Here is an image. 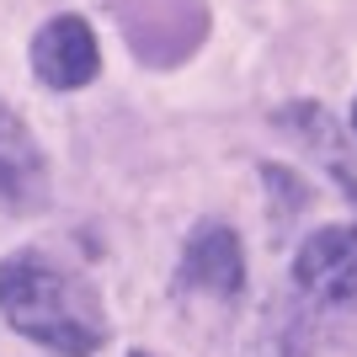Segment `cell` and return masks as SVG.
<instances>
[{
  "instance_id": "6da1fadb",
  "label": "cell",
  "mask_w": 357,
  "mask_h": 357,
  "mask_svg": "<svg viewBox=\"0 0 357 357\" xmlns=\"http://www.w3.org/2000/svg\"><path fill=\"white\" fill-rule=\"evenodd\" d=\"M0 310L22 336L54 347L64 357H86L102 347V314L96 298L80 283H70L64 272H54L38 256H16L0 261Z\"/></svg>"
},
{
  "instance_id": "7a4b0ae2",
  "label": "cell",
  "mask_w": 357,
  "mask_h": 357,
  "mask_svg": "<svg viewBox=\"0 0 357 357\" xmlns=\"http://www.w3.org/2000/svg\"><path fill=\"white\" fill-rule=\"evenodd\" d=\"M294 278H298V288L314 294L320 304H347V298H357V224L310 235L304 251H298V261H294Z\"/></svg>"
},
{
  "instance_id": "3957f363",
  "label": "cell",
  "mask_w": 357,
  "mask_h": 357,
  "mask_svg": "<svg viewBox=\"0 0 357 357\" xmlns=\"http://www.w3.org/2000/svg\"><path fill=\"white\" fill-rule=\"evenodd\" d=\"M96 64H102V54H96V38L80 16H54L32 38V70L54 91H75L86 80H96Z\"/></svg>"
},
{
  "instance_id": "277c9868",
  "label": "cell",
  "mask_w": 357,
  "mask_h": 357,
  "mask_svg": "<svg viewBox=\"0 0 357 357\" xmlns=\"http://www.w3.org/2000/svg\"><path fill=\"white\" fill-rule=\"evenodd\" d=\"M181 283L203 288V294H240L245 283V256H240L235 229L224 224H203L192 240H187V256H181Z\"/></svg>"
},
{
  "instance_id": "5b68a950",
  "label": "cell",
  "mask_w": 357,
  "mask_h": 357,
  "mask_svg": "<svg viewBox=\"0 0 357 357\" xmlns=\"http://www.w3.org/2000/svg\"><path fill=\"white\" fill-rule=\"evenodd\" d=\"M43 160L27 128L0 107V208H43Z\"/></svg>"
},
{
  "instance_id": "8992f818",
  "label": "cell",
  "mask_w": 357,
  "mask_h": 357,
  "mask_svg": "<svg viewBox=\"0 0 357 357\" xmlns=\"http://www.w3.org/2000/svg\"><path fill=\"white\" fill-rule=\"evenodd\" d=\"M352 128H357V107H352Z\"/></svg>"
}]
</instances>
